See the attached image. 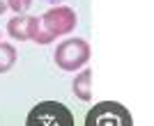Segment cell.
<instances>
[{
    "label": "cell",
    "instance_id": "obj_10",
    "mask_svg": "<svg viewBox=\"0 0 154 126\" xmlns=\"http://www.w3.org/2000/svg\"><path fill=\"white\" fill-rule=\"evenodd\" d=\"M44 2H60V0H44Z\"/></svg>",
    "mask_w": 154,
    "mask_h": 126
},
{
    "label": "cell",
    "instance_id": "obj_6",
    "mask_svg": "<svg viewBox=\"0 0 154 126\" xmlns=\"http://www.w3.org/2000/svg\"><path fill=\"white\" fill-rule=\"evenodd\" d=\"M71 89H74V94L81 101H90L92 99V71L90 69L81 71L74 78V82H71Z\"/></svg>",
    "mask_w": 154,
    "mask_h": 126
},
{
    "label": "cell",
    "instance_id": "obj_1",
    "mask_svg": "<svg viewBox=\"0 0 154 126\" xmlns=\"http://www.w3.org/2000/svg\"><path fill=\"white\" fill-rule=\"evenodd\" d=\"M28 126H74V115L58 101H42L28 112Z\"/></svg>",
    "mask_w": 154,
    "mask_h": 126
},
{
    "label": "cell",
    "instance_id": "obj_7",
    "mask_svg": "<svg viewBox=\"0 0 154 126\" xmlns=\"http://www.w3.org/2000/svg\"><path fill=\"white\" fill-rule=\"evenodd\" d=\"M16 48L7 41H0V74H7L16 64Z\"/></svg>",
    "mask_w": 154,
    "mask_h": 126
},
{
    "label": "cell",
    "instance_id": "obj_5",
    "mask_svg": "<svg viewBox=\"0 0 154 126\" xmlns=\"http://www.w3.org/2000/svg\"><path fill=\"white\" fill-rule=\"evenodd\" d=\"M39 30H42V21L37 16H28V14H16L7 23L9 37L16 39V41H30L39 34Z\"/></svg>",
    "mask_w": 154,
    "mask_h": 126
},
{
    "label": "cell",
    "instance_id": "obj_8",
    "mask_svg": "<svg viewBox=\"0 0 154 126\" xmlns=\"http://www.w3.org/2000/svg\"><path fill=\"white\" fill-rule=\"evenodd\" d=\"M32 0H7V9H12L14 14H23L26 9H30Z\"/></svg>",
    "mask_w": 154,
    "mask_h": 126
},
{
    "label": "cell",
    "instance_id": "obj_9",
    "mask_svg": "<svg viewBox=\"0 0 154 126\" xmlns=\"http://www.w3.org/2000/svg\"><path fill=\"white\" fill-rule=\"evenodd\" d=\"M5 9H7V0H0V14H5Z\"/></svg>",
    "mask_w": 154,
    "mask_h": 126
},
{
    "label": "cell",
    "instance_id": "obj_3",
    "mask_svg": "<svg viewBox=\"0 0 154 126\" xmlns=\"http://www.w3.org/2000/svg\"><path fill=\"white\" fill-rule=\"evenodd\" d=\"M53 60L62 71H78L90 60V44L85 39H64L58 44Z\"/></svg>",
    "mask_w": 154,
    "mask_h": 126
},
{
    "label": "cell",
    "instance_id": "obj_4",
    "mask_svg": "<svg viewBox=\"0 0 154 126\" xmlns=\"http://www.w3.org/2000/svg\"><path fill=\"white\" fill-rule=\"evenodd\" d=\"M42 28L44 32H48L51 37H64V34H71V30L76 28V12L71 7H64V5H58L48 9V12L42 16Z\"/></svg>",
    "mask_w": 154,
    "mask_h": 126
},
{
    "label": "cell",
    "instance_id": "obj_2",
    "mask_svg": "<svg viewBox=\"0 0 154 126\" xmlns=\"http://www.w3.org/2000/svg\"><path fill=\"white\" fill-rule=\"evenodd\" d=\"M131 112L127 106L117 103V101H101L92 108L88 117H85V126H131Z\"/></svg>",
    "mask_w": 154,
    "mask_h": 126
}]
</instances>
